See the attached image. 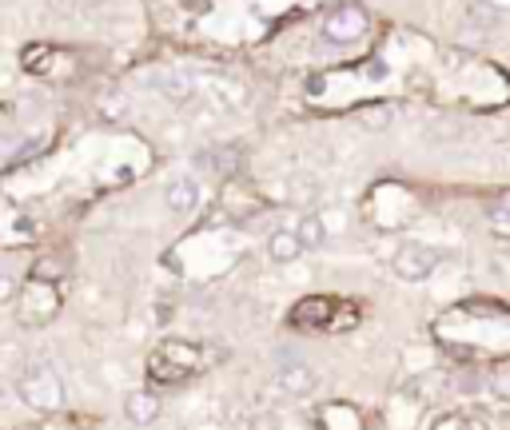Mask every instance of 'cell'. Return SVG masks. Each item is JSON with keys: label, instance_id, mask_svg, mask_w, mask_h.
<instances>
[{"label": "cell", "instance_id": "cell-1", "mask_svg": "<svg viewBox=\"0 0 510 430\" xmlns=\"http://www.w3.org/2000/svg\"><path fill=\"white\" fill-rule=\"evenodd\" d=\"M16 394L20 403L32 406V411L40 414H60L64 403H68V391H64V379L57 374L52 362H28L25 371L16 374Z\"/></svg>", "mask_w": 510, "mask_h": 430}, {"label": "cell", "instance_id": "cell-2", "mask_svg": "<svg viewBox=\"0 0 510 430\" xmlns=\"http://www.w3.org/2000/svg\"><path fill=\"white\" fill-rule=\"evenodd\" d=\"M439 251L435 247H427V244H403L395 251V259H390V267H395L399 279H407V283H422V279H431L439 267Z\"/></svg>", "mask_w": 510, "mask_h": 430}, {"label": "cell", "instance_id": "cell-3", "mask_svg": "<svg viewBox=\"0 0 510 430\" xmlns=\"http://www.w3.org/2000/svg\"><path fill=\"white\" fill-rule=\"evenodd\" d=\"M363 32H367V13L359 5H343L323 20V40H331V44H351V40H359Z\"/></svg>", "mask_w": 510, "mask_h": 430}, {"label": "cell", "instance_id": "cell-4", "mask_svg": "<svg viewBox=\"0 0 510 430\" xmlns=\"http://www.w3.org/2000/svg\"><path fill=\"white\" fill-rule=\"evenodd\" d=\"M276 383L287 394H311V391H316V371H311L303 359H296V355H284V359H279Z\"/></svg>", "mask_w": 510, "mask_h": 430}, {"label": "cell", "instance_id": "cell-5", "mask_svg": "<svg viewBox=\"0 0 510 430\" xmlns=\"http://www.w3.org/2000/svg\"><path fill=\"white\" fill-rule=\"evenodd\" d=\"M156 88L168 96V100H176V104H188L195 96V80L188 72H180V68H160L156 72Z\"/></svg>", "mask_w": 510, "mask_h": 430}, {"label": "cell", "instance_id": "cell-6", "mask_svg": "<svg viewBox=\"0 0 510 430\" xmlns=\"http://www.w3.org/2000/svg\"><path fill=\"white\" fill-rule=\"evenodd\" d=\"M124 414H128V423H136V426H151L160 418V399L151 391H132L124 399Z\"/></svg>", "mask_w": 510, "mask_h": 430}, {"label": "cell", "instance_id": "cell-7", "mask_svg": "<svg viewBox=\"0 0 510 430\" xmlns=\"http://www.w3.org/2000/svg\"><path fill=\"white\" fill-rule=\"evenodd\" d=\"M164 200H168V207H172L176 215H192L195 207H200V184H195V180H176V184H168Z\"/></svg>", "mask_w": 510, "mask_h": 430}, {"label": "cell", "instance_id": "cell-8", "mask_svg": "<svg viewBox=\"0 0 510 430\" xmlns=\"http://www.w3.org/2000/svg\"><path fill=\"white\" fill-rule=\"evenodd\" d=\"M299 251H307V247H303V239L296 236V231H276V236L267 239V256L276 259V263L299 259Z\"/></svg>", "mask_w": 510, "mask_h": 430}, {"label": "cell", "instance_id": "cell-9", "mask_svg": "<svg viewBox=\"0 0 510 430\" xmlns=\"http://www.w3.org/2000/svg\"><path fill=\"white\" fill-rule=\"evenodd\" d=\"M296 236L303 239V247H307V251H316V247L323 244V239H328V224H323V215H319V212H307V215H299Z\"/></svg>", "mask_w": 510, "mask_h": 430}, {"label": "cell", "instance_id": "cell-10", "mask_svg": "<svg viewBox=\"0 0 510 430\" xmlns=\"http://www.w3.org/2000/svg\"><path fill=\"white\" fill-rule=\"evenodd\" d=\"M491 391H494L503 403H510V362L494 367V374H491Z\"/></svg>", "mask_w": 510, "mask_h": 430}, {"label": "cell", "instance_id": "cell-11", "mask_svg": "<svg viewBox=\"0 0 510 430\" xmlns=\"http://www.w3.org/2000/svg\"><path fill=\"white\" fill-rule=\"evenodd\" d=\"M0 299H5V303H13V299H16V279H13V275H5V287H0Z\"/></svg>", "mask_w": 510, "mask_h": 430}, {"label": "cell", "instance_id": "cell-12", "mask_svg": "<svg viewBox=\"0 0 510 430\" xmlns=\"http://www.w3.org/2000/svg\"><path fill=\"white\" fill-rule=\"evenodd\" d=\"M84 5H100V0H84Z\"/></svg>", "mask_w": 510, "mask_h": 430}]
</instances>
